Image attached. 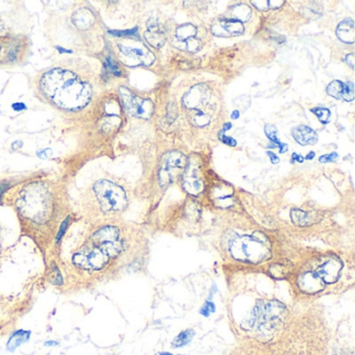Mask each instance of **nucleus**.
<instances>
[{
	"label": "nucleus",
	"mask_w": 355,
	"mask_h": 355,
	"mask_svg": "<svg viewBox=\"0 0 355 355\" xmlns=\"http://www.w3.org/2000/svg\"><path fill=\"white\" fill-rule=\"evenodd\" d=\"M43 94L56 106L66 110H80L92 98V86L73 71L56 68L46 72L40 83Z\"/></svg>",
	"instance_id": "obj_1"
},
{
	"label": "nucleus",
	"mask_w": 355,
	"mask_h": 355,
	"mask_svg": "<svg viewBox=\"0 0 355 355\" xmlns=\"http://www.w3.org/2000/svg\"><path fill=\"white\" fill-rule=\"evenodd\" d=\"M92 194L103 213L122 212L128 207V196L124 189L111 181L101 180L95 183Z\"/></svg>",
	"instance_id": "obj_2"
},
{
	"label": "nucleus",
	"mask_w": 355,
	"mask_h": 355,
	"mask_svg": "<svg viewBox=\"0 0 355 355\" xmlns=\"http://www.w3.org/2000/svg\"><path fill=\"white\" fill-rule=\"evenodd\" d=\"M232 256L242 262L258 264L271 257L268 240L260 236H243L231 245Z\"/></svg>",
	"instance_id": "obj_3"
},
{
	"label": "nucleus",
	"mask_w": 355,
	"mask_h": 355,
	"mask_svg": "<svg viewBox=\"0 0 355 355\" xmlns=\"http://www.w3.org/2000/svg\"><path fill=\"white\" fill-rule=\"evenodd\" d=\"M19 208L25 216L35 222H45L50 215L52 202L46 190L35 187L21 198Z\"/></svg>",
	"instance_id": "obj_4"
},
{
	"label": "nucleus",
	"mask_w": 355,
	"mask_h": 355,
	"mask_svg": "<svg viewBox=\"0 0 355 355\" xmlns=\"http://www.w3.org/2000/svg\"><path fill=\"white\" fill-rule=\"evenodd\" d=\"M109 261L110 258L106 253L93 244L83 246L74 252L72 257V262L76 268L90 273H97L105 269Z\"/></svg>",
	"instance_id": "obj_5"
},
{
	"label": "nucleus",
	"mask_w": 355,
	"mask_h": 355,
	"mask_svg": "<svg viewBox=\"0 0 355 355\" xmlns=\"http://www.w3.org/2000/svg\"><path fill=\"white\" fill-rule=\"evenodd\" d=\"M93 245L103 250L109 258L119 257L124 250V243L120 239V232L115 226H106L93 234Z\"/></svg>",
	"instance_id": "obj_6"
},
{
	"label": "nucleus",
	"mask_w": 355,
	"mask_h": 355,
	"mask_svg": "<svg viewBox=\"0 0 355 355\" xmlns=\"http://www.w3.org/2000/svg\"><path fill=\"white\" fill-rule=\"evenodd\" d=\"M188 159L180 151H171L163 158V165L160 170V183L163 188L172 184L182 171H185Z\"/></svg>",
	"instance_id": "obj_7"
},
{
	"label": "nucleus",
	"mask_w": 355,
	"mask_h": 355,
	"mask_svg": "<svg viewBox=\"0 0 355 355\" xmlns=\"http://www.w3.org/2000/svg\"><path fill=\"white\" fill-rule=\"evenodd\" d=\"M120 94L125 109L133 116L149 119L155 111V106L149 99H143L135 95L128 88H120Z\"/></svg>",
	"instance_id": "obj_8"
},
{
	"label": "nucleus",
	"mask_w": 355,
	"mask_h": 355,
	"mask_svg": "<svg viewBox=\"0 0 355 355\" xmlns=\"http://www.w3.org/2000/svg\"><path fill=\"white\" fill-rule=\"evenodd\" d=\"M119 50L126 58L128 65H138L142 64L145 66H150L155 62V56L147 47L139 42H132L131 44L120 43L118 45Z\"/></svg>",
	"instance_id": "obj_9"
},
{
	"label": "nucleus",
	"mask_w": 355,
	"mask_h": 355,
	"mask_svg": "<svg viewBox=\"0 0 355 355\" xmlns=\"http://www.w3.org/2000/svg\"><path fill=\"white\" fill-rule=\"evenodd\" d=\"M211 91L210 89L204 85H196L194 86L183 99V103L189 110L192 111H201L206 112V106L210 105L211 100Z\"/></svg>",
	"instance_id": "obj_10"
},
{
	"label": "nucleus",
	"mask_w": 355,
	"mask_h": 355,
	"mask_svg": "<svg viewBox=\"0 0 355 355\" xmlns=\"http://www.w3.org/2000/svg\"><path fill=\"white\" fill-rule=\"evenodd\" d=\"M184 188L192 195H198L204 190V183L199 176V165L197 163H190L189 160L185 169Z\"/></svg>",
	"instance_id": "obj_11"
},
{
	"label": "nucleus",
	"mask_w": 355,
	"mask_h": 355,
	"mask_svg": "<svg viewBox=\"0 0 355 355\" xmlns=\"http://www.w3.org/2000/svg\"><path fill=\"white\" fill-rule=\"evenodd\" d=\"M212 33L222 38L237 37L244 33V25L236 20H220L213 24Z\"/></svg>",
	"instance_id": "obj_12"
},
{
	"label": "nucleus",
	"mask_w": 355,
	"mask_h": 355,
	"mask_svg": "<svg viewBox=\"0 0 355 355\" xmlns=\"http://www.w3.org/2000/svg\"><path fill=\"white\" fill-rule=\"evenodd\" d=\"M145 39L146 41L156 48H161L166 43V35L160 24L157 22L156 19H150L147 22V31L145 32Z\"/></svg>",
	"instance_id": "obj_13"
},
{
	"label": "nucleus",
	"mask_w": 355,
	"mask_h": 355,
	"mask_svg": "<svg viewBox=\"0 0 355 355\" xmlns=\"http://www.w3.org/2000/svg\"><path fill=\"white\" fill-rule=\"evenodd\" d=\"M342 267L343 265L341 261L334 259L326 262L319 269L317 274L320 276V278L323 281L324 284H334L339 280Z\"/></svg>",
	"instance_id": "obj_14"
},
{
	"label": "nucleus",
	"mask_w": 355,
	"mask_h": 355,
	"mask_svg": "<svg viewBox=\"0 0 355 355\" xmlns=\"http://www.w3.org/2000/svg\"><path fill=\"white\" fill-rule=\"evenodd\" d=\"M327 94L334 98L342 99L345 101H352L354 99V86L353 83H342L340 81H334L327 87Z\"/></svg>",
	"instance_id": "obj_15"
},
{
	"label": "nucleus",
	"mask_w": 355,
	"mask_h": 355,
	"mask_svg": "<svg viewBox=\"0 0 355 355\" xmlns=\"http://www.w3.org/2000/svg\"><path fill=\"white\" fill-rule=\"evenodd\" d=\"M299 288L306 293L316 294L323 290L324 283L317 273H306L298 281Z\"/></svg>",
	"instance_id": "obj_16"
},
{
	"label": "nucleus",
	"mask_w": 355,
	"mask_h": 355,
	"mask_svg": "<svg viewBox=\"0 0 355 355\" xmlns=\"http://www.w3.org/2000/svg\"><path fill=\"white\" fill-rule=\"evenodd\" d=\"M294 139L301 145H314L318 142V135L308 126H298L293 130Z\"/></svg>",
	"instance_id": "obj_17"
},
{
	"label": "nucleus",
	"mask_w": 355,
	"mask_h": 355,
	"mask_svg": "<svg viewBox=\"0 0 355 355\" xmlns=\"http://www.w3.org/2000/svg\"><path fill=\"white\" fill-rule=\"evenodd\" d=\"M338 38L347 44H353L355 41V28L352 19L348 18L342 21L337 28Z\"/></svg>",
	"instance_id": "obj_18"
},
{
	"label": "nucleus",
	"mask_w": 355,
	"mask_h": 355,
	"mask_svg": "<svg viewBox=\"0 0 355 355\" xmlns=\"http://www.w3.org/2000/svg\"><path fill=\"white\" fill-rule=\"evenodd\" d=\"M231 20H236L241 23L246 22L251 17V10L246 5H236L231 9Z\"/></svg>",
	"instance_id": "obj_19"
},
{
	"label": "nucleus",
	"mask_w": 355,
	"mask_h": 355,
	"mask_svg": "<svg viewBox=\"0 0 355 355\" xmlns=\"http://www.w3.org/2000/svg\"><path fill=\"white\" fill-rule=\"evenodd\" d=\"M197 35V28L191 23L183 24L176 30V39L179 41H187L195 38Z\"/></svg>",
	"instance_id": "obj_20"
},
{
	"label": "nucleus",
	"mask_w": 355,
	"mask_h": 355,
	"mask_svg": "<svg viewBox=\"0 0 355 355\" xmlns=\"http://www.w3.org/2000/svg\"><path fill=\"white\" fill-rule=\"evenodd\" d=\"M173 45L176 48H180L182 50H185V52H189V53H193V54L199 52V50L201 49V42H200V40H198L196 38H192V39H189L187 41H179L176 39L173 42Z\"/></svg>",
	"instance_id": "obj_21"
},
{
	"label": "nucleus",
	"mask_w": 355,
	"mask_h": 355,
	"mask_svg": "<svg viewBox=\"0 0 355 355\" xmlns=\"http://www.w3.org/2000/svg\"><path fill=\"white\" fill-rule=\"evenodd\" d=\"M31 336V332H25V331H19L16 332L9 340L8 342V349L10 351H14L17 347L21 346L23 343L28 342Z\"/></svg>",
	"instance_id": "obj_22"
},
{
	"label": "nucleus",
	"mask_w": 355,
	"mask_h": 355,
	"mask_svg": "<svg viewBox=\"0 0 355 355\" xmlns=\"http://www.w3.org/2000/svg\"><path fill=\"white\" fill-rule=\"evenodd\" d=\"M291 218H292V221L294 222L295 225L302 226V227L309 226V225L313 224V222H314L309 213H306L301 210H296V209L291 211Z\"/></svg>",
	"instance_id": "obj_23"
},
{
	"label": "nucleus",
	"mask_w": 355,
	"mask_h": 355,
	"mask_svg": "<svg viewBox=\"0 0 355 355\" xmlns=\"http://www.w3.org/2000/svg\"><path fill=\"white\" fill-rule=\"evenodd\" d=\"M74 23L80 29H88L92 25V16L89 12L82 10L74 15Z\"/></svg>",
	"instance_id": "obj_24"
},
{
	"label": "nucleus",
	"mask_w": 355,
	"mask_h": 355,
	"mask_svg": "<svg viewBox=\"0 0 355 355\" xmlns=\"http://www.w3.org/2000/svg\"><path fill=\"white\" fill-rule=\"evenodd\" d=\"M265 133L267 135V137L270 139V141H272L274 144L272 145V148H275L276 146L278 147H281L280 148V151H281V154H284V152H286L288 150V145L287 144H283L282 142L278 141L277 139V130L274 125H266V128H265Z\"/></svg>",
	"instance_id": "obj_25"
},
{
	"label": "nucleus",
	"mask_w": 355,
	"mask_h": 355,
	"mask_svg": "<svg viewBox=\"0 0 355 355\" xmlns=\"http://www.w3.org/2000/svg\"><path fill=\"white\" fill-rule=\"evenodd\" d=\"M194 336H195V332L193 331V329H187V331L182 332L172 342V347L180 348V347H184L188 345L192 341Z\"/></svg>",
	"instance_id": "obj_26"
},
{
	"label": "nucleus",
	"mask_w": 355,
	"mask_h": 355,
	"mask_svg": "<svg viewBox=\"0 0 355 355\" xmlns=\"http://www.w3.org/2000/svg\"><path fill=\"white\" fill-rule=\"evenodd\" d=\"M192 122L199 128H204V126L210 124L212 120L211 114L207 112H201V111H194V114L191 116Z\"/></svg>",
	"instance_id": "obj_27"
},
{
	"label": "nucleus",
	"mask_w": 355,
	"mask_h": 355,
	"mask_svg": "<svg viewBox=\"0 0 355 355\" xmlns=\"http://www.w3.org/2000/svg\"><path fill=\"white\" fill-rule=\"evenodd\" d=\"M322 123H328L331 120V111L325 108H315L311 110Z\"/></svg>",
	"instance_id": "obj_28"
},
{
	"label": "nucleus",
	"mask_w": 355,
	"mask_h": 355,
	"mask_svg": "<svg viewBox=\"0 0 355 355\" xmlns=\"http://www.w3.org/2000/svg\"><path fill=\"white\" fill-rule=\"evenodd\" d=\"M105 65H106V67L108 68V70H109L111 73H113V74H115V75H118V76L121 75L120 70H119V68H118V65H117L111 58H107Z\"/></svg>",
	"instance_id": "obj_29"
},
{
	"label": "nucleus",
	"mask_w": 355,
	"mask_h": 355,
	"mask_svg": "<svg viewBox=\"0 0 355 355\" xmlns=\"http://www.w3.org/2000/svg\"><path fill=\"white\" fill-rule=\"evenodd\" d=\"M52 277H53V280H52V283L55 285V286H61L63 284V277L59 271V269L57 267L54 268V272L52 273Z\"/></svg>",
	"instance_id": "obj_30"
},
{
	"label": "nucleus",
	"mask_w": 355,
	"mask_h": 355,
	"mask_svg": "<svg viewBox=\"0 0 355 355\" xmlns=\"http://www.w3.org/2000/svg\"><path fill=\"white\" fill-rule=\"evenodd\" d=\"M137 31H138V28H136L134 30H130V31H110L109 33L114 35V36H117V37H124V36L136 35Z\"/></svg>",
	"instance_id": "obj_31"
},
{
	"label": "nucleus",
	"mask_w": 355,
	"mask_h": 355,
	"mask_svg": "<svg viewBox=\"0 0 355 355\" xmlns=\"http://www.w3.org/2000/svg\"><path fill=\"white\" fill-rule=\"evenodd\" d=\"M251 4L261 11H267L269 9V2H267V0H256V2L252 0Z\"/></svg>",
	"instance_id": "obj_32"
},
{
	"label": "nucleus",
	"mask_w": 355,
	"mask_h": 355,
	"mask_svg": "<svg viewBox=\"0 0 355 355\" xmlns=\"http://www.w3.org/2000/svg\"><path fill=\"white\" fill-rule=\"evenodd\" d=\"M68 225H69V217L65 219V221L62 223V225H61V227H60L59 234H58V236H57V243H59V242L62 240V238L64 237V235H65V233H66V230L68 228Z\"/></svg>",
	"instance_id": "obj_33"
},
{
	"label": "nucleus",
	"mask_w": 355,
	"mask_h": 355,
	"mask_svg": "<svg viewBox=\"0 0 355 355\" xmlns=\"http://www.w3.org/2000/svg\"><path fill=\"white\" fill-rule=\"evenodd\" d=\"M211 313H215V304L212 302H207L205 308L201 310V314L206 317H209Z\"/></svg>",
	"instance_id": "obj_34"
},
{
	"label": "nucleus",
	"mask_w": 355,
	"mask_h": 355,
	"mask_svg": "<svg viewBox=\"0 0 355 355\" xmlns=\"http://www.w3.org/2000/svg\"><path fill=\"white\" fill-rule=\"evenodd\" d=\"M338 158H339L338 154H336V152H333V154H331V155H326V156L321 157L319 159V161L321 163H329V162H335Z\"/></svg>",
	"instance_id": "obj_35"
},
{
	"label": "nucleus",
	"mask_w": 355,
	"mask_h": 355,
	"mask_svg": "<svg viewBox=\"0 0 355 355\" xmlns=\"http://www.w3.org/2000/svg\"><path fill=\"white\" fill-rule=\"evenodd\" d=\"M53 155V151L50 148H46V149H42V150H39L37 152V156L40 158V159H48L50 156Z\"/></svg>",
	"instance_id": "obj_36"
},
{
	"label": "nucleus",
	"mask_w": 355,
	"mask_h": 355,
	"mask_svg": "<svg viewBox=\"0 0 355 355\" xmlns=\"http://www.w3.org/2000/svg\"><path fill=\"white\" fill-rule=\"evenodd\" d=\"M220 140L223 142V143H225V144H227V145H230V146H236L237 145V142L233 139V138H227V137H225L224 135H223V133H220Z\"/></svg>",
	"instance_id": "obj_37"
},
{
	"label": "nucleus",
	"mask_w": 355,
	"mask_h": 355,
	"mask_svg": "<svg viewBox=\"0 0 355 355\" xmlns=\"http://www.w3.org/2000/svg\"><path fill=\"white\" fill-rule=\"evenodd\" d=\"M285 4V2H280V0H270L269 2V9H278L281 8L283 5Z\"/></svg>",
	"instance_id": "obj_38"
},
{
	"label": "nucleus",
	"mask_w": 355,
	"mask_h": 355,
	"mask_svg": "<svg viewBox=\"0 0 355 355\" xmlns=\"http://www.w3.org/2000/svg\"><path fill=\"white\" fill-rule=\"evenodd\" d=\"M267 155L269 156V158H270V160H271V162L273 163V164H278V163H280V158H278V157H276L274 154H273V152H271V151H268L267 152Z\"/></svg>",
	"instance_id": "obj_39"
},
{
	"label": "nucleus",
	"mask_w": 355,
	"mask_h": 355,
	"mask_svg": "<svg viewBox=\"0 0 355 355\" xmlns=\"http://www.w3.org/2000/svg\"><path fill=\"white\" fill-rule=\"evenodd\" d=\"M13 109H14L16 112H20V111L27 110V106H25L24 104H14V105H13Z\"/></svg>",
	"instance_id": "obj_40"
},
{
	"label": "nucleus",
	"mask_w": 355,
	"mask_h": 355,
	"mask_svg": "<svg viewBox=\"0 0 355 355\" xmlns=\"http://www.w3.org/2000/svg\"><path fill=\"white\" fill-rule=\"evenodd\" d=\"M346 62H347V64H349V66L351 68H354V56L353 55H348L346 57Z\"/></svg>",
	"instance_id": "obj_41"
},
{
	"label": "nucleus",
	"mask_w": 355,
	"mask_h": 355,
	"mask_svg": "<svg viewBox=\"0 0 355 355\" xmlns=\"http://www.w3.org/2000/svg\"><path fill=\"white\" fill-rule=\"evenodd\" d=\"M293 161L295 160V161H297V162H299V163H302L303 161H304V158H302L301 156H299V155H297V154H293Z\"/></svg>",
	"instance_id": "obj_42"
},
{
	"label": "nucleus",
	"mask_w": 355,
	"mask_h": 355,
	"mask_svg": "<svg viewBox=\"0 0 355 355\" xmlns=\"http://www.w3.org/2000/svg\"><path fill=\"white\" fill-rule=\"evenodd\" d=\"M22 145H23V143H22L21 141H16V142H14V143H13L12 147H13V149H17V148L22 147Z\"/></svg>",
	"instance_id": "obj_43"
},
{
	"label": "nucleus",
	"mask_w": 355,
	"mask_h": 355,
	"mask_svg": "<svg viewBox=\"0 0 355 355\" xmlns=\"http://www.w3.org/2000/svg\"><path fill=\"white\" fill-rule=\"evenodd\" d=\"M57 48L61 54H72V50H66V49H63L62 47H57Z\"/></svg>",
	"instance_id": "obj_44"
},
{
	"label": "nucleus",
	"mask_w": 355,
	"mask_h": 355,
	"mask_svg": "<svg viewBox=\"0 0 355 355\" xmlns=\"http://www.w3.org/2000/svg\"><path fill=\"white\" fill-rule=\"evenodd\" d=\"M232 126H233V125H232V123H226V124L224 125V129H223V131H222V132L224 133V132H226L227 130H231V129H232Z\"/></svg>",
	"instance_id": "obj_45"
},
{
	"label": "nucleus",
	"mask_w": 355,
	"mask_h": 355,
	"mask_svg": "<svg viewBox=\"0 0 355 355\" xmlns=\"http://www.w3.org/2000/svg\"><path fill=\"white\" fill-rule=\"evenodd\" d=\"M240 117V113L238 112V111H235L234 113H233V115H232V118L233 119H238Z\"/></svg>",
	"instance_id": "obj_46"
},
{
	"label": "nucleus",
	"mask_w": 355,
	"mask_h": 355,
	"mask_svg": "<svg viewBox=\"0 0 355 355\" xmlns=\"http://www.w3.org/2000/svg\"><path fill=\"white\" fill-rule=\"evenodd\" d=\"M315 158V152H311V154L306 158L307 160H312V159H314Z\"/></svg>",
	"instance_id": "obj_47"
},
{
	"label": "nucleus",
	"mask_w": 355,
	"mask_h": 355,
	"mask_svg": "<svg viewBox=\"0 0 355 355\" xmlns=\"http://www.w3.org/2000/svg\"><path fill=\"white\" fill-rule=\"evenodd\" d=\"M45 345H46V346H48V345H58V343H50V342H48V343H46Z\"/></svg>",
	"instance_id": "obj_48"
},
{
	"label": "nucleus",
	"mask_w": 355,
	"mask_h": 355,
	"mask_svg": "<svg viewBox=\"0 0 355 355\" xmlns=\"http://www.w3.org/2000/svg\"><path fill=\"white\" fill-rule=\"evenodd\" d=\"M161 355H172L170 353H161Z\"/></svg>",
	"instance_id": "obj_49"
},
{
	"label": "nucleus",
	"mask_w": 355,
	"mask_h": 355,
	"mask_svg": "<svg viewBox=\"0 0 355 355\" xmlns=\"http://www.w3.org/2000/svg\"><path fill=\"white\" fill-rule=\"evenodd\" d=\"M2 30H3V23L0 22V31H2Z\"/></svg>",
	"instance_id": "obj_50"
}]
</instances>
